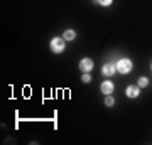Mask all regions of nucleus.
Here are the masks:
<instances>
[{
  "label": "nucleus",
  "mask_w": 152,
  "mask_h": 145,
  "mask_svg": "<svg viewBox=\"0 0 152 145\" xmlns=\"http://www.w3.org/2000/svg\"><path fill=\"white\" fill-rule=\"evenodd\" d=\"M139 95H140L139 86H129V88H127V96L129 98H137Z\"/></svg>",
  "instance_id": "20e7f679"
},
{
  "label": "nucleus",
  "mask_w": 152,
  "mask_h": 145,
  "mask_svg": "<svg viewBox=\"0 0 152 145\" xmlns=\"http://www.w3.org/2000/svg\"><path fill=\"white\" fill-rule=\"evenodd\" d=\"M149 85V79H147V78H140V79H139V86H147Z\"/></svg>",
  "instance_id": "1a4fd4ad"
},
{
  "label": "nucleus",
  "mask_w": 152,
  "mask_h": 145,
  "mask_svg": "<svg viewBox=\"0 0 152 145\" xmlns=\"http://www.w3.org/2000/svg\"><path fill=\"white\" fill-rule=\"evenodd\" d=\"M112 91H113L112 81H105L103 85H102V93H103V95H112Z\"/></svg>",
  "instance_id": "39448f33"
},
{
  "label": "nucleus",
  "mask_w": 152,
  "mask_h": 145,
  "mask_svg": "<svg viewBox=\"0 0 152 145\" xmlns=\"http://www.w3.org/2000/svg\"><path fill=\"white\" fill-rule=\"evenodd\" d=\"M51 49H53V52H56V54L63 52V51H64V41L59 39V37H54L51 41Z\"/></svg>",
  "instance_id": "f03ea898"
},
{
  "label": "nucleus",
  "mask_w": 152,
  "mask_h": 145,
  "mask_svg": "<svg viewBox=\"0 0 152 145\" xmlns=\"http://www.w3.org/2000/svg\"><path fill=\"white\" fill-rule=\"evenodd\" d=\"M81 81L83 83H90V81H91V76L88 74V73H85V74L81 76Z\"/></svg>",
  "instance_id": "6e6552de"
},
{
  "label": "nucleus",
  "mask_w": 152,
  "mask_h": 145,
  "mask_svg": "<svg viewBox=\"0 0 152 145\" xmlns=\"http://www.w3.org/2000/svg\"><path fill=\"white\" fill-rule=\"evenodd\" d=\"M96 2L100 5H110V4H112V0H96Z\"/></svg>",
  "instance_id": "9b49d317"
},
{
  "label": "nucleus",
  "mask_w": 152,
  "mask_h": 145,
  "mask_svg": "<svg viewBox=\"0 0 152 145\" xmlns=\"http://www.w3.org/2000/svg\"><path fill=\"white\" fill-rule=\"evenodd\" d=\"M75 37H76L75 31H66V32H64V39H66V41H73Z\"/></svg>",
  "instance_id": "0eeeda50"
},
{
  "label": "nucleus",
  "mask_w": 152,
  "mask_h": 145,
  "mask_svg": "<svg viewBox=\"0 0 152 145\" xmlns=\"http://www.w3.org/2000/svg\"><path fill=\"white\" fill-rule=\"evenodd\" d=\"M93 68V61L91 59H81L80 61V69L83 71V73H90Z\"/></svg>",
  "instance_id": "7ed1b4c3"
},
{
  "label": "nucleus",
  "mask_w": 152,
  "mask_h": 145,
  "mask_svg": "<svg viewBox=\"0 0 152 145\" xmlns=\"http://www.w3.org/2000/svg\"><path fill=\"white\" fill-rule=\"evenodd\" d=\"M105 103L108 105V106H113V103H115V100L112 96H107V100H105Z\"/></svg>",
  "instance_id": "9d476101"
},
{
  "label": "nucleus",
  "mask_w": 152,
  "mask_h": 145,
  "mask_svg": "<svg viewBox=\"0 0 152 145\" xmlns=\"http://www.w3.org/2000/svg\"><path fill=\"white\" fill-rule=\"evenodd\" d=\"M117 71H118L120 74H127V73H130L132 71V63L129 59H120L118 64H117Z\"/></svg>",
  "instance_id": "f257e3e1"
},
{
  "label": "nucleus",
  "mask_w": 152,
  "mask_h": 145,
  "mask_svg": "<svg viewBox=\"0 0 152 145\" xmlns=\"http://www.w3.org/2000/svg\"><path fill=\"white\" fill-rule=\"evenodd\" d=\"M102 71H103V74H105V76H112L115 71H117V66H113V64H105Z\"/></svg>",
  "instance_id": "423d86ee"
}]
</instances>
